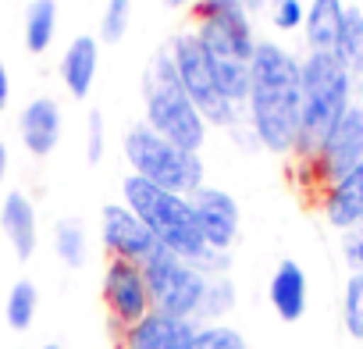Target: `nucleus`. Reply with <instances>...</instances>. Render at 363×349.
<instances>
[{"label":"nucleus","instance_id":"nucleus-9","mask_svg":"<svg viewBox=\"0 0 363 349\" xmlns=\"http://www.w3.org/2000/svg\"><path fill=\"white\" fill-rule=\"evenodd\" d=\"M299 171H303V189L310 193H324L338 174H345L349 167H356L363 160V104H352L342 121L331 128V135L310 153V157H296Z\"/></svg>","mask_w":363,"mask_h":349},{"label":"nucleus","instance_id":"nucleus-27","mask_svg":"<svg viewBox=\"0 0 363 349\" xmlns=\"http://www.w3.org/2000/svg\"><path fill=\"white\" fill-rule=\"evenodd\" d=\"M132 26V0H107L100 18V43H121Z\"/></svg>","mask_w":363,"mask_h":349},{"label":"nucleus","instance_id":"nucleus-25","mask_svg":"<svg viewBox=\"0 0 363 349\" xmlns=\"http://www.w3.org/2000/svg\"><path fill=\"white\" fill-rule=\"evenodd\" d=\"M342 324L345 331L363 342V271H352L345 278V292H342Z\"/></svg>","mask_w":363,"mask_h":349},{"label":"nucleus","instance_id":"nucleus-26","mask_svg":"<svg viewBox=\"0 0 363 349\" xmlns=\"http://www.w3.org/2000/svg\"><path fill=\"white\" fill-rule=\"evenodd\" d=\"M193 349H250V345H246L239 328H232L225 321H207V324H200Z\"/></svg>","mask_w":363,"mask_h":349},{"label":"nucleus","instance_id":"nucleus-33","mask_svg":"<svg viewBox=\"0 0 363 349\" xmlns=\"http://www.w3.org/2000/svg\"><path fill=\"white\" fill-rule=\"evenodd\" d=\"M271 4H274V0H246L250 15H253V11H271Z\"/></svg>","mask_w":363,"mask_h":349},{"label":"nucleus","instance_id":"nucleus-29","mask_svg":"<svg viewBox=\"0 0 363 349\" xmlns=\"http://www.w3.org/2000/svg\"><path fill=\"white\" fill-rule=\"evenodd\" d=\"M271 26L274 29H281V33H292V29H299L303 26V0H274L271 4Z\"/></svg>","mask_w":363,"mask_h":349},{"label":"nucleus","instance_id":"nucleus-14","mask_svg":"<svg viewBox=\"0 0 363 349\" xmlns=\"http://www.w3.org/2000/svg\"><path fill=\"white\" fill-rule=\"evenodd\" d=\"M320 218L335 228V232H352L363 225V160L356 167H349L338 179L317 196Z\"/></svg>","mask_w":363,"mask_h":349},{"label":"nucleus","instance_id":"nucleus-5","mask_svg":"<svg viewBox=\"0 0 363 349\" xmlns=\"http://www.w3.org/2000/svg\"><path fill=\"white\" fill-rule=\"evenodd\" d=\"M299 72H303V132H299L296 157H310L331 135L342 114L356 104L352 96L359 82L328 50H306Z\"/></svg>","mask_w":363,"mask_h":349},{"label":"nucleus","instance_id":"nucleus-13","mask_svg":"<svg viewBox=\"0 0 363 349\" xmlns=\"http://www.w3.org/2000/svg\"><path fill=\"white\" fill-rule=\"evenodd\" d=\"M200 321L150 310L125 331H114V349H193Z\"/></svg>","mask_w":363,"mask_h":349},{"label":"nucleus","instance_id":"nucleus-17","mask_svg":"<svg viewBox=\"0 0 363 349\" xmlns=\"http://www.w3.org/2000/svg\"><path fill=\"white\" fill-rule=\"evenodd\" d=\"M267 299H271V310L278 314V321L296 324L306 314V299H310L306 271L296 260H278V267L267 282Z\"/></svg>","mask_w":363,"mask_h":349},{"label":"nucleus","instance_id":"nucleus-10","mask_svg":"<svg viewBox=\"0 0 363 349\" xmlns=\"http://www.w3.org/2000/svg\"><path fill=\"white\" fill-rule=\"evenodd\" d=\"M100 296H104V306H107V317H111L114 331L132 328L135 321H143L153 310L143 264H135V260L107 257L104 278H100Z\"/></svg>","mask_w":363,"mask_h":349},{"label":"nucleus","instance_id":"nucleus-6","mask_svg":"<svg viewBox=\"0 0 363 349\" xmlns=\"http://www.w3.org/2000/svg\"><path fill=\"white\" fill-rule=\"evenodd\" d=\"M121 150H125L128 174H139V179H146L153 186H164V189L182 193V196H193L200 186H207L203 157L157 135L146 121H139L125 132Z\"/></svg>","mask_w":363,"mask_h":349},{"label":"nucleus","instance_id":"nucleus-21","mask_svg":"<svg viewBox=\"0 0 363 349\" xmlns=\"http://www.w3.org/2000/svg\"><path fill=\"white\" fill-rule=\"evenodd\" d=\"M54 253L72 271L86 267V260H89V232H86V225L79 218L57 221V228H54Z\"/></svg>","mask_w":363,"mask_h":349},{"label":"nucleus","instance_id":"nucleus-31","mask_svg":"<svg viewBox=\"0 0 363 349\" xmlns=\"http://www.w3.org/2000/svg\"><path fill=\"white\" fill-rule=\"evenodd\" d=\"M8 100H11V79H8V68H4V61H0V111L8 107Z\"/></svg>","mask_w":363,"mask_h":349},{"label":"nucleus","instance_id":"nucleus-24","mask_svg":"<svg viewBox=\"0 0 363 349\" xmlns=\"http://www.w3.org/2000/svg\"><path fill=\"white\" fill-rule=\"evenodd\" d=\"M36 310H40V289H36L29 278L15 282L11 292H8V303H4V317H8V324H11L15 331H26V328H33Z\"/></svg>","mask_w":363,"mask_h":349},{"label":"nucleus","instance_id":"nucleus-35","mask_svg":"<svg viewBox=\"0 0 363 349\" xmlns=\"http://www.w3.org/2000/svg\"><path fill=\"white\" fill-rule=\"evenodd\" d=\"M43 349H65V345H57V342H47V345H43Z\"/></svg>","mask_w":363,"mask_h":349},{"label":"nucleus","instance_id":"nucleus-32","mask_svg":"<svg viewBox=\"0 0 363 349\" xmlns=\"http://www.w3.org/2000/svg\"><path fill=\"white\" fill-rule=\"evenodd\" d=\"M8 164H11V153H8V143L0 139V179L8 174Z\"/></svg>","mask_w":363,"mask_h":349},{"label":"nucleus","instance_id":"nucleus-30","mask_svg":"<svg viewBox=\"0 0 363 349\" xmlns=\"http://www.w3.org/2000/svg\"><path fill=\"white\" fill-rule=\"evenodd\" d=\"M342 257H345V264H349L352 271H363V228L345 232V239H342Z\"/></svg>","mask_w":363,"mask_h":349},{"label":"nucleus","instance_id":"nucleus-28","mask_svg":"<svg viewBox=\"0 0 363 349\" xmlns=\"http://www.w3.org/2000/svg\"><path fill=\"white\" fill-rule=\"evenodd\" d=\"M104 153H107V121L100 111H89V118H86V160L100 164Z\"/></svg>","mask_w":363,"mask_h":349},{"label":"nucleus","instance_id":"nucleus-20","mask_svg":"<svg viewBox=\"0 0 363 349\" xmlns=\"http://www.w3.org/2000/svg\"><path fill=\"white\" fill-rule=\"evenodd\" d=\"M342 68L363 82V8H345V18H342V33H338V43L331 50Z\"/></svg>","mask_w":363,"mask_h":349},{"label":"nucleus","instance_id":"nucleus-37","mask_svg":"<svg viewBox=\"0 0 363 349\" xmlns=\"http://www.w3.org/2000/svg\"><path fill=\"white\" fill-rule=\"evenodd\" d=\"M359 228H363V225H359Z\"/></svg>","mask_w":363,"mask_h":349},{"label":"nucleus","instance_id":"nucleus-34","mask_svg":"<svg viewBox=\"0 0 363 349\" xmlns=\"http://www.w3.org/2000/svg\"><path fill=\"white\" fill-rule=\"evenodd\" d=\"M193 0H164V8H189Z\"/></svg>","mask_w":363,"mask_h":349},{"label":"nucleus","instance_id":"nucleus-7","mask_svg":"<svg viewBox=\"0 0 363 349\" xmlns=\"http://www.w3.org/2000/svg\"><path fill=\"white\" fill-rule=\"evenodd\" d=\"M167 47H171V57H174V68H178L182 86H186L189 100L200 107V114H203V121H207L211 128L232 132L235 125L246 121V111H242L239 104H232V100L218 89V79H214V68H211V61H207V50H203V43H200V36H196L193 29L178 33Z\"/></svg>","mask_w":363,"mask_h":349},{"label":"nucleus","instance_id":"nucleus-1","mask_svg":"<svg viewBox=\"0 0 363 349\" xmlns=\"http://www.w3.org/2000/svg\"><path fill=\"white\" fill-rule=\"evenodd\" d=\"M292 50L278 43H257L250 61V96L246 125L253 128L260 150L289 157L303 132V72Z\"/></svg>","mask_w":363,"mask_h":349},{"label":"nucleus","instance_id":"nucleus-12","mask_svg":"<svg viewBox=\"0 0 363 349\" xmlns=\"http://www.w3.org/2000/svg\"><path fill=\"white\" fill-rule=\"evenodd\" d=\"M100 243H104L107 257H121V260H135V264H143L160 246L153 239V232L146 228V221L125 204H107L100 211Z\"/></svg>","mask_w":363,"mask_h":349},{"label":"nucleus","instance_id":"nucleus-16","mask_svg":"<svg viewBox=\"0 0 363 349\" xmlns=\"http://www.w3.org/2000/svg\"><path fill=\"white\" fill-rule=\"evenodd\" d=\"M0 232L11 243L18 260H33L36 246H40V218H36V204L11 189L4 200H0Z\"/></svg>","mask_w":363,"mask_h":349},{"label":"nucleus","instance_id":"nucleus-2","mask_svg":"<svg viewBox=\"0 0 363 349\" xmlns=\"http://www.w3.org/2000/svg\"><path fill=\"white\" fill-rule=\"evenodd\" d=\"M193 33L200 36L207 61L214 68L218 89L246 111L250 96V61L257 50L253 36V15L246 0H193L189 4Z\"/></svg>","mask_w":363,"mask_h":349},{"label":"nucleus","instance_id":"nucleus-8","mask_svg":"<svg viewBox=\"0 0 363 349\" xmlns=\"http://www.w3.org/2000/svg\"><path fill=\"white\" fill-rule=\"evenodd\" d=\"M143 275H146V285H150L153 310L196 321L200 299H203V289H207V271H200L186 257H178V253L157 246L143 260Z\"/></svg>","mask_w":363,"mask_h":349},{"label":"nucleus","instance_id":"nucleus-3","mask_svg":"<svg viewBox=\"0 0 363 349\" xmlns=\"http://www.w3.org/2000/svg\"><path fill=\"white\" fill-rule=\"evenodd\" d=\"M143 100H146V118L143 121L157 135L171 139L182 150H193V153L203 150L211 125L203 121L200 107L189 100L186 86H182L174 57H171V47L153 50V57H150V65L143 72Z\"/></svg>","mask_w":363,"mask_h":349},{"label":"nucleus","instance_id":"nucleus-19","mask_svg":"<svg viewBox=\"0 0 363 349\" xmlns=\"http://www.w3.org/2000/svg\"><path fill=\"white\" fill-rule=\"evenodd\" d=\"M342 18H345V4H342V0H310V8L303 15L306 47L331 54L335 43H338V33H342Z\"/></svg>","mask_w":363,"mask_h":349},{"label":"nucleus","instance_id":"nucleus-22","mask_svg":"<svg viewBox=\"0 0 363 349\" xmlns=\"http://www.w3.org/2000/svg\"><path fill=\"white\" fill-rule=\"evenodd\" d=\"M57 36V0H33L26 8V47L43 54Z\"/></svg>","mask_w":363,"mask_h":349},{"label":"nucleus","instance_id":"nucleus-15","mask_svg":"<svg viewBox=\"0 0 363 349\" xmlns=\"http://www.w3.org/2000/svg\"><path fill=\"white\" fill-rule=\"evenodd\" d=\"M61 104L54 96H36L26 104L22 118H18V135L22 146L33 157H50L61 143Z\"/></svg>","mask_w":363,"mask_h":349},{"label":"nucleus","instance_id":"nucleus-11","mask_svg":"<svg viewBox=\"0 0 363 349\" xmlns=\"http://www.w3.org/2000/svg\"><path fill=\"white\" fill-rule=\"evenodd\" d=\"M189 200H193V211H196L200 236H203L207 250L232 253V246L242 232V211H239L235 196L228 189H218V186H200Z\"/></svg>","mask_w":363,"mask_h":349},{"label":"nucleus","instance_id":"nucleus-36","mask_svg":"<svg viewBox=\"0 0 363 349\" xmlns=\"http://www.w3.org/2000/svg\"><path fill=\"white\" fill-rule=\"evenodd\" d=\"M359 104H363V100H359Z\"/></svg>","mask_w":363,"mask_h":349},{"label":"nucleus","instance_id":"nucleus-18","mask_svg":"<svg viewBox=\"0 0 363 349\" xmlns=\"http://www.w3.org/2000/svg\"><path fill=\"white\" fill-rule=\"evenodd\" d=\"M96 65H100V40L96 36H75L61 57V82L75 100H86L93 93V79H96Z\"/></svg>","mask_w":363,"mask_h":349},{"label":"nucleus","instance_id":"nucleus-4","mask_svg":"<svg viewBox=\"0 0 363 349\" xmlns=\"http://www.w3.org/2000/svg\"><path fill=\"white\" fill-rule=\"evenodd\" d=\"M121 204L132 207L146 221V228L153 232V239L164 250L193 260L196 267L211 257V250H207V243L200 236V221H196V211H193L189 196L171 193L164 186H153V182L139 179V174H125Z\"/></svg>","mask_w":363,"mask_h":349},{"label":"nucleus","instance_id":"nucleus-23","mask_svg":"<svg viewBox=\"0 0 363 349\" xmlns=\"http://www.w3.org/2000/svg\"><path fill=\"white\" fill-rule=\"evenodd\" d=\"M239 303V289L232 282V275H207V289H203V299H200V314L196 321L207 324V321H221L235 310Z\"/></svg>","mask_w":363,"mask_h":349}]
</instances>
